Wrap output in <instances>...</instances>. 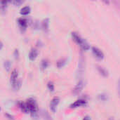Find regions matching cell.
Wrapping results in <instances>:
<instances>
[{
	"label": "cell",
	"instance_id": "obj_20",
	"mask_svg": "<svg viewBox=\"0 0 120 120\" xmlns=\"http://www.w3.org/2000/svg\"><path fill=\"white\" fill-rule=\"evenodd\" d=\"M47 87L50 91H54V84H53V82H51V81L49 82L47 84Z\"/></svg>",
	"mask_w": 120,
	"mask_h": 120
},
{
	"label": "cell",
	"instance_id": "obj_7",
	"mask_svg": "<svg viewBox=\"0 0 120 120\" xmlns=\"http://www.w3.org/2000/svg\"><path fill=\"white\" fill-rule=\"evenodd\" d=\"M18 71L17 70H13L11 74V77H10V82L13 86H14L18 81Z\"/></svg>",
	"mask_w": 120,
	"mask_h": 120
},
{
	"label": "cell",
	"instance_id": "obj_9",
	"mask_svg": "<svg viewBox=\"0 0 120 120\" xmlns=\"http://www.w3.org/2000/svg\"><path fill=\"white\" fill-rule=\"evenodd\" d=\"M18 24L19 25V27H20V29L25 30L27 27V24H28V21L26 18H19L18 19Z\"/></svg>",
	"mask_w": 120,
	"mask_h": 120
},
{
	"label": "cell",
	"instance_id": "obj_8",
	"mask_svg": "<svg viewBox=\"0 0 120 120\" xmlns=\"http://www.w3.org/2000/svg\"><path fill=\"white\" fill-rule=\"evenodd\" d=\"M84 81L82 79V80H79L78 83L76 84V86H75L74 89H73V93L75 94V95H77L81 93V91H82L83 88H84Z\"/></svg>",
	"mask_w": 120,
	"mask_h": 120
},
{
	"label": "cell",
	"instance_id": "obj_21",
	"mask_svg": "<svg viewBox=\"0 0 120 120\" xmlns=\"http://www.w3.org/2000/svg\"><path fill=\"white\" fill-rule=\"evenodd\" d=\"M13 4H14L15 6H20V5H21L22 3H23V1H20V0H15V1H12L11 2Z\"/></svg>",
	"mask_w": 120,
	"mask_h": 120
},
{
	"label": "cell",
	"instance_id": "obj_23",
	"mask_svg": "<svg viewBox=\"0 0 120 120\" xmlns=\"http://www.w3.org/2000/svg\"><path fill=\"white\" fill-rule=\"evenodd\" d=\"M117 91H118V94L120 98V78L117 82Z\"/></svg>",
	"mask_w": 120,
	"mask_h": 120
},
{
	"label": "cell",
	"instance_id": "obj_10",
	"mask_svg": "<svg viewBox=\"0 0 120 120\" xmlns=\"http://www.w3.org/2000/svg\"><path fill=\"white\" fill-rule=\"evenodd\" d=\"M37 56H38V51H37V49H35V48H32L30 50V53H29L28 57H29V59L31 61H33V60H34L37 58Z\"/></svg>",
	"mask_w": 120,
	"mask_h": 120
},
{
	"label": "cell",
	"instance_id": "obj_27",
	"mask_svg": "<svg viewBox=\"0 0 120 120\" xmlns=\"http://www.w3.org/2000/svg\"><path fill=\"white\" fill-rule=\"evenodd\" d=\"M109 120H114V119H113V117H110V118L109 119Z\"/></svg>",
	"mask_w": 120,
	"mask_h": 120
},
{
	"label": "cell",
	"instance_id": "obj_24",
	"mask_svg": "<svg viewBox=\"0 0 120 120\" xmlns=\"http://www.w3.org/2000/svg\"><path fill=\"white\" fill-rule=\"evenodd\" d=\"M14 56L15 58H18V56H19V52H18V49H15L14 51Z\"/></svg>",
	"mask_w": 120,
	"mask_h": 120
},
{
	"label": "cell",
	"instance_id": "obj_15",
	"mask_svg": "<svg viewBox=\"0 0 120 120\" xmlns=\"http://www.w3.org/2000/svg\"><path fill=\"white\" fill-rule=\"evenodd\" d=\"M66 63H67V60L65 58H62V59H60L59 60H58L56 65L58 68H60L63 67L66 64Z\"/></svg>",
	"mask_w": 120,
	"mask_h": 120
},
{
	"label": "cell",
	"instance_id": "obj_22",
	"mask_svg": "<svg viewBox=\"0 0 120 120\" xmlns=\"http://www.w3.org/2000/svg\"><path fill=\"white\" fill-rule=\"evenodd\" d=\"M5 116H6V117L7 119H8L9 120H14V117H13V115H11L7 113V112L5 113Z\"/></svg>",
	"mask_w": 120,
	"mask_h": 120
},
{
	"label": "cell",
	"instance_id": "obj_12",
	"mask_svg": "<svg viewBox=\"0 0 120 120\" xmlns=\"http://www.w3.org/2000/svg\"><path fill=\"white\" fill-rule=\"evenodd\" d=\"M18 105L19 107V108L25 113H29L27 108V105L25 102H22V101H19L18 103Z\"/></svg>",
	"mask_w": 120,
	"mask_h": 120
},
{
	"label": "cell",
	"instance_id": "obj_1",
	"mask_svg": "<svg viewBox=\"0 0 120 120\" xmlns=\"http://www.w3.org/2000/svg\"><path fill=\"white\" fill-rule=\"evenodd\" d=\"M71 35H72V38L73 41H75L78 45H79L82 49H83L84 51H88L90 49V46L89 43L84 39L82 38L77 33L74 32H72Z\"/></svg>",
	"mask_w": 120,
	"mask_h": 120
},
{
	"label": "cell",
	"instance_id": "obj_4",
	"mask_svg": "<svg viewBox=\"0 0 120 120\" xmlns=\"http://www.w3.org/2000/svg\"><path fill=\"white\" fill-rule=\"evenodd\" d=\"M59 103H60V98L58 97V96H56V97L53 98L52 100L51 101L49 107H50V110L53 113H55L56 112V109H57V107H58Z\"/></svg>",
	"mask_w": 120,
	"mask_h": 120
},
{
	"label": "cell",
	"instance_id": "obj_16",
	"mask_svg": "<svg viewBox=\"0 0 120 120\" xmlns=\"http://www.w3.org/2000/svg\"><path fill=\"white\" fill-rule=\"evenodd\" d=\"M4 68L6 71H9L11 68V62L8 60H6L4 62Z\"/></svg>",
	"mask_w": 120,
	"mask_h": 120
},
{
	"label": "cell",
	"instance_id": "obj_6",
	"mask_svg": "<svg viewBox=\"0 0 120 120\" xmlns=\"http://www.w3.org/2000/svg\"><path fill=\"white\" fill-rule=\"evenodd\" d=\"M87 103V101L84 99H79L77 100L76 101H75L74 103H72L70 105V108H77L79 107H82V106H85Z\"/></svg>",
	"mask_w": 120,
	"mask_h": 120
},
{
	"label": "cell",
	"instance_id": "obj_14",
	"mask_svg": "<svg viewBox=\"0 0 120 120\" xmlns=\"http://www.w3.org/2000/svg\"><path fill=\"white\" fill-rule=\"evenodd\" d=\"M97 70L101 75H103V77H108V71L105 68L101 67V66H97Z\"/></svg>",
	"mask_w": 120,
	"mask_h": 120
},
{
	"label": "cell",
	"instance_id": "obj_13",
	"mask_svg": "<svg viewBox=\"0 0 120 120\" xmlns=\"http://www.w3.org/2000/svg\"><path fill=\"white\" fill-rule=\"evenodd\" d=\"M30 11H31L30 7L29 6H25L20 9V13L22 15H28L30 13Z\"/></svg>",
	"mask_w": 120,
	"mask_h": 120
},
{
	"label": "cell",
	"instance_id": "obj_25",
	"mask_svg": "<svg viewBox=\"0 0 120 120\" xmlns=\"http://www.w3.org/2000/svg\"><path fill=\"white\" fill-rule=\"evenodd\" d=\"M83 120H91L90 117H89V116H86V117H84Z\"/></svg>",
	"mask_w": 120,
	"mask_h": 120
},
{
	"label": "cell",
	"instance_id": "obj_17",
	"mask_svg": "<svg viewBox=\"0 0 120 120\" xmlns=\"http://www.w3.org/2000/svg\"><path fill=\"white\" fill-rule=\"evenodd\" d=\"M49 65V62L46 59H43L41 62V68L42 70H45Z\"/></svg>",
	"mask_w": 120,
	"mask_h": 120
},
{
	"label": "cell",
	"instance_id": "obj_19",
	"mask_svg": "<svg viewBox=\"0 0 120 120\" xmlns=\"http://www.w3.org/2000/svg\"><path fill=\"white\" fill-rule=\"evenodd\" d=\"M1 12L2 13H4L5 11H6V7H7V4H8V2L7 1H1Z\"/></svg>",
	"mask_w": 120,
	"mask_h": 120
},
{
	"label": "cell",
	"instance_id": "obj_18",
	"mask_svg": "<svg viewBox=\"0 0 120 120\" xmlns=\"http://www.w3.org/2000/svg\"><path fill=\"white\" fill-rule=\"evenodd\" d=\"M98 97V98H99L101 101H106L108 99V95H107L106 94H104V93L99 94Z\"/></svg>",
	"mask_w": 120,
	"mask_h": 120
},
{
	"label": "cell",
	"instance_id": "obj_26",
	"mask_svg": "<svg viewBox=\"0 0 120 120\" xmlns=\"http://www.w3.org/2000/svg\"><path fill=\"white\" fill-rule=\"evenodd\" d=\"M2 48H3V43L2 41H1V49H2Z\"/></svg>",
	"mask_w": 120,
	"mask_h": 120
},
{
	"label": "cell",
	"instance_id": "obj_3",
	"mask_svg": "<svg viewBox=\"0 0 120 120\" xmlns=\"http://www.w3.org/2000/svg\"><path fill=\"white\" fill-rule=\"evenodd\" d=\"M85 72V61L82 56H81L79 60V63H78V68L77 70V79L82 80V77H83L84 74Z\"/></svg>",
	"mask_w": 120,
	"mask_h": 120
},
{
	"label": "cell",
	"instance_id": "obj_11",
	"mask_svg": "<svg viewBox=\"0 0 120 120\" xmlns=\"http://www.w3.org/2000/svg\"><path fill=\"white\" fill-rule=\"evenodd\" d=\"M49 19L46 18L44 19L41 22V28L44 32H47L49 30Z\"/></svg>",
	"mask_w": 120,
	"mask_h": 120
},
{
	"label": "cell",
	"instance_id": "obj_2",
	"mask_svg": "<svg viewBox=\"0 0 120 120\" xmlns=\"http://www.w3.org/2000/svg\"><path fill=\"white\" fill-rule=\"evenodd\" d=\"M25 103H26L27 108L29 113H30L32 117H37V112H38V110H39L37 101L34 98H30L29 99L27 100V101Z\"/></svg>",
	"mask_w": 120,
	"mask_h": 120
},
{
	"label": "cell",
	"instance_id": "obj_5",
	"mask_svg": "<svg viewBox=\"0 0 120 120\" xmlns=\"http://www.w3.org/2000/svg\"><path fill=\"white\" fill-rule=\"evenodd\" d=\"M91 51H92V53L94 55V56L96 58H97L98 59L102 60L104 58V54H103V51L101 49H99L98 48H97L96 46H93L91 48Z\"/></svg>",
	"mask_w": 120,
	"mask_h": 120
}]
</instances>
